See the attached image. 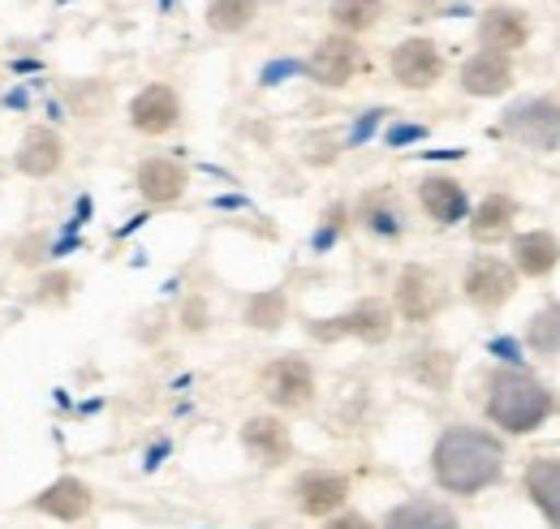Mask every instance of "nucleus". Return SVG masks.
<instances>
[{"mask_svg":"<svg viewBox=\"0 0 560 529\" xmlns=\"http://www.w3.org/2000/svg\"><path fill=\"white\" fill-rule=\"evenodd\" d=\"M557 413L552 388L526 371H495L488 379V418L509 435H530Z\"/></svg>","mask_w":560,"mask_h":529,"instance_id":"nucleus-2","label":"nucleus"},{"mask_svg":"<svg viewBox=\"0 0 560 529\" xmlns=\"http://www.w3.org/2000/svg\"><path fill=\"white\" fill-rule=\"evenodd\" d=\"M410 375L427 384V388H435V392H444L448 384H453V357L444 353V349H419L415 357H410Z\"/></svg>","mask_w":560,"mask_h":529,"instance_id":"nucleus-27","label":"nucleus"},{"mask_svg":"<svg viewBox=\"0 0 560 529\" xmlns=\"http://www.w3.org/2000/svg\"><path fill=\"white\" fill-rule=\"evenodd\" d=\"M44 255H48V233H31V237H22V242L13 246V263H22V267L44 263Z\"/></svg>","mask_w":560,"mask_h":529,"instance_id":"nucleus-30","label":"nucleus"},{"mask_svg":"<svg viewBox=\"0 0 560 529\" xmlns=\"http://www.w3.org/2000/svg\"><path fill=\"white\" fill-rule=\"evenodd\" d=\"M135 186H139L142 202H151V207H173V202H182V195H186L190 173H186V164L173 160V155H147L139 164V173H135Z\"/></svg>","mask_w":560,"mask_h":529,"instance_id":"nucleus-13","label":"nucleus"},{"mask_svg":"<svg viewBox=\"0 0 560 529\" xmlns=\"http://www.w3.org/2000/svg\"><path fill=\"white\" fill-rule=\"evenodd\" d=\"M35 513L57 517V521H82L91 513V486L82 478H57L35 495Z\"/></svg>","mask_w":560,"mask_h":529,"instance_id":"nucleus-18","label":"nucleus"},{"mask_svg":"<svg viewBox=\"0 0 560 529\" xmlns=\"http://www.w3.org/2000/svg\"><path fill=\"white\" fill-rule=\"evenodd\" d=\"M513 220H517V202L509 195H488L470 215V237L479 246H495V242H504L513 233Z\"/></svg>","mask_w":560,"mask_h":529,"instance_id":"nucleus-20","label":"nucleus"},{"mask_svg":"<svg viewBox=\"0 0 560 529\" xmlns=\"http://www.w3.org/2000/svg\"><path fill=\"white\" fill-rule=\"evenodd\" d=\"M419 202H422V211H427V215H431L440 228L462 224V220L470 215V199H466L462 181H453V177H444V173L422 177V181H419Z\"/></svg>","mask_w":560,"mask_h":529,"instance_id":"nucleus-17","label":"nucleus"},{"mask_svg":"<svg viewBox=\"0 0 560 529\" xmlns=\"http://www.w3.org/2000/svg\"><path fill=\"white\" fill-rule=\"evenodd\" d=\"M358 220H362L371 233H380V237H397V233L406 228V211H401V202H397L393 190H371V195H362Z\"/></svg>","mask_w":560,"mask_h":529,"instance_id":"nucleus-23","label":"nucleus"},{"mask_svg":"<svg viewBox=\"0 0 560 529\" xmlns=\"http://www.w3.org/2000/svg\"><path fill=\"white\" fill-rule=\"evenodd\" d=\"M358 69H362V48H358V39L337 35V31L324 35V39L311 48V57H306V78L319 82V86H328V91L350 86L353 78H358Z\"/></svg>","mask_w":560,"mask_h":529,"instance_id":"nucleus-7","label":"nucleus"},{"mask_svg":"<svg viewBox=\"0 0 560 529\" xmlns=\"http://www.w3.org/2000/svg\"><path fill=\"white\" fill-rule=\"evenodd\" d=\"M462 293L475 310H500L517 293V267H509L495 255H475L462 271Z\"/></svg>","mask_w":560,"mask_h":529,"instance_id":"nucleus-5","label":"nucleus"},{"mask_svg":"<svg viewBox=\"0 0 560 529\" xmlns=\"http://www.w3.org/2000/svg\"><path fill=\"white\" fill-rule=\"evenodd\" d=\"M384 529H457V517H453V508H444L435 499H410L388 513Z\"/></svg>","mask_w":560,"mask_h":529,"instance_id":"nucleus-24","label":"nucleus"},{"mask_svg":"<svg viewBox=\"0 0 560 529\" xmlns=\"http://www.w3.org/2000/svg\"><path fill=\"white\" fill-rule=\"evenodd\" d=\"M293 499L306 517H332L350 499V478L332 473V469H311L293 482Z\"/></svg>","mask_w":560,"mask_h":529,"instance_id":"nucleus-14","label":"nucleus"},{"mask_svg":"<svg viewBox=\"0 0 560 529\" xmlns=\"http://www.w3.org/2000/svg\"><path fill=\"white\" fill-rule=\"evenodd\" d=\"M324 529H375L366 517H358V513H341V517H332Z\"/></svg>","mask_w":560,"mask_h":529,"instance_id":"nucleus-31","label":"nucleus"},{"mask_svg":"<svg viewBox=\"0 0 560 529\" xmlns=\"http://www.w3.org/2000/svg\"><path fill=\"white\" fill-rule=\"evenodd\" d=\"M284 319H289V297L280 289H264V293L246 297V306H242V324L255 331H280Z\"/></svg>","mask_w":560,"mask_h":529,"instance_id":"nucleus-26","label":"nucleus"},{"mask_svg":"<svg viewBox=\"0 0 560 529\" xmlns=\"http://www.w3.org/2000/svg\"><path fill=\"white\" fill-rule=\"evenodd\" d=\"M530 44V17L517 4H488L479 17V48L483 52H500L513 57Z\"/></svg>","mask_w":560,"mask_h":529,"instance_id":"nucleus-12","label":"nucleus"},{"mask_svg":"<svg viewBox=\"0 0 560 529\" xmlns=\"http://www.w3.org/2000/svg\"><path fill=\"white\" fill-rule=\"evenodd\" d=\"M457 86L475 99H495L513 86V57H500V52H475L462 61V73H457Z\"/></svg>","mask_w":560,"mask_h":529,"instance_id":"nucleus-15","label":"nucleus"},{"mask_svg":"<svg viewBox=\"0 0 560 529\" xmlns=\"http://www.w3.org/2000/svg\"><path fill=\"white\" fill-rule=\"evenodd\" d=\"M259 384H264V397L272 400L277 409H284V413L311 409V404H315V392H319V384H315V366H311L306 357H293V353H284V357H277V362H268Z\"/></svg>","mask_w":560,"mask_h":529,"instance_id":"nucleus-4","label":"nucleus"},{"mask_svg":"<svg viewBox=\"0 0 560 529\" xmlns=\"http://www.w3.org/2000/svg\"><path fill=\"white\" fill-rule=\"evenodd\" d=\"M73 289H78V275H73V271H48V275L35 280L31 302H35V306H66L73 297Z\"/></svg>","mask_w":560,"mask_h":529,"instance_id":"nucleus-28","label":"nucleus"},{"mask_svg":"<svg viewBox=\"0 0 560 529\" xmlns=\"http://www.w3.org/2000/svg\"><path fill=\"white\" fill-rule=\"evenodd\" d=\"M530 349L535 353H560V306H548L530 319V331H526Z\"/></svg>","mask_w":560,"mask_h":529,"instance_id":"nucleus-29","label":"nucleus"},{"mask_svg":"<svg viewBox=\"0 0 560 529\" xmlns=\"http://www.w3.org/2000/svg\"><path fill=\"white\" fill-rule=\"evenodd\" d=\"M393 302H397V315H401L406 324H431V319L444 310V289H440L435 271L410 263V267H401V275H397Z\"/></svg>","mask_w":560,"mask_h":529,"instance_id":"nucleus-9","label":"nucleus"},{"mask_svg":"<svg viewBox=\"0 0 560 529\" xmlns=\"http://www.w3.org/2000/svg\"><path fill=\"white\" fill-rule=\"evenodd\" d=\"M526 495L539 504V513L560 529V461L557 457H539L526 469Z\"/></svg>","mask_w":560,"mask_h":529,"instance_id":"nucleus-22","label":"nucleus"},{"mask_svg":"<svg viewBox=\"0 0 560 529\" xmlns=\"http://www.w3.org/2000/svg\"><path fill=\"white\" fill-rule=\"evenodd\" d=\"M130 126L147 138H164L182 126V95L168 82H151L130 99Z\"/></svg>","mask_w":560,"mask_h":529,"instance_id":"nucleus-10","label":"nucleus"},{"mask_svg":"<svg viewBox=\"0 0 560 529\" xmlns=\"http://www.w3.org/2000/svg\"><path fill=\"white\" fill-rule=\"evenodd\" d=\"M393 324H397V315H393V306L388 302H380V297H362L358 306H350L341 319H315V324H306V331L315 336V340H324V344H332V340H362V344H384L388 336H393Z\"/></svg>","mask_w":560,"mask_h":529,"instance_id":"nucleus-3","label":"nucleus"},{"mask_svg":"<svg viewBox=\"0 0 560 529\" xmlns=\"http://www.w3.org/2000/svg\"><path fill=\"white\" fill-rule=\"evenodd\" d=\"M504 133L530 151H560V104L557 99H526L504 117Z\"/></svg>","mask_w":560,"mask_h":529,"instance_id":"nucleus-8","label":"nucleus"},{"mask_svg":"<svg viewBox=\"0 0 560 529\" xmlns=\"http://www.w3.org/2000/svg\"><path fill=\"white\" fill-rule=\"evenodd\" d=\"M431 473L448 495H479L504 473V444L483 426H448L431 448Z\"/></svg>","mask_w":560,"mask_h":529,"instance_id":"nucleus-1","label":"nucleus"},{"mask_svg":"<svg viewBox=\"0 0 560 529\" xmlns=\"http://www.w3.org/2000/svg\"><path fill=\"white\" fill-rule=\"evenodd\" d=\"M388 73L397 86L406 91H431L440 78H444V52L435 39L427 35H410L401 39L393 52H388Z\"/></svg>","mask_w":560,"mask_h":529,"instance_id":"nucleus-6","label":"nucleus"},{"mask_svg":"<svg viewBox=\"0 0 560 529\" xmlns=\"http://www.w3.org/2000/svg\"><path fill=\"white\" fill-rule=\"evenodd\" d=\"M242 448L259 465H284L293 457V435H289V426H284L280 418L255 413V418H246V426H242Z\"/></svg>","mask_w":560,"mask_h":529,"instance_id":"nucleus-16","label":"nucleus"},{"mask_svg":"<svg viewBox=\"0 0 560 529\" xmlns=\"http://www.w3.org/2000/svg\"><path fill=\"white\" fill-rule=\"evenodd\" d=\"M557 263H560V242L548 228H530V233H517L513 237V267L522 275L544 280V275L557 271Z\"/></svg>","mask_w":560,"mask_h":529,"instance_id":"nucleus-19","label":"nucleus"},{"mask_svg":"<svg viewBox=\"0 0 560 529\" xmlns=\"http://www.w3.org/2000/svg\"><path fill=\"white\" fill-rule=\"evenodd\" d=\"M61 164H66V138L52 130V126H26L18 151H13V168L22 177L44 181V177H57Z\"/></svg>","mask_w":560,"mask_h":529,"instance_id":"nucleus-11","label":"nucleus"},{"mask_svg":"<svg viewBox=\"0 0 560 529\" xmlns=\"http://www.w3.org/2000/svg\"><path fill=\"white\" fill-rule=\"evenodd\" d=\"M259 17V0H208L203 22L211 35H242Z\"/></svg>","mask_w":560,"mask_h":529,"instance_id":"nucleus-25","label":"nucleus"},{"mask_svg":"<svg viewBox=\"0 0 560 529\" xmlns=\"http://www.w3.org/2000/svg\"><path fill=\"white\" fill-rule=\"evenodd\" d=\"M384 13H388L384 0H332V4H328L332 31H337V35H350V39L375 31V26L384 22Z\"/></svg>","mask_w":560,"mask_h":529,"instance_id":"nucleus-21","label":"nucleus"}]
</instances>
